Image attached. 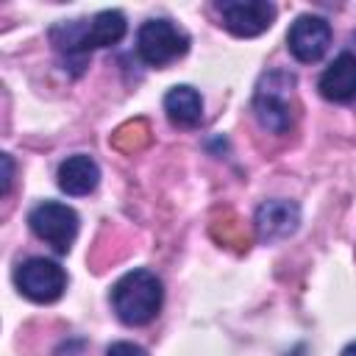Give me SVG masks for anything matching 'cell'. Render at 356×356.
I'll return each instance as SVG.
<instances>
[{
	"label": "cell",
	"mask_w": 356,
	"mask_h": 356,
	"mask_svg": "<svg viewBox=\"0 0 356 356\" xmlns=\"http://www.w3.org/2000/svg\"><path fill=\"white\" fill-rule=\"evenodd\" d=\"M292 89H295V75L273 70L261 75L253 97V108L259 122L273 131V134H286L292 128Z\"/></svg>",
	"instance_id": "3957f363"
},
{
	"label": "cell",
	"mask_w": 356,
	"mask_h": 356,
	"mask_svg": "<svg viewBox=\"0 0 356 356\" xmlns=\"http://www.w3.org/2000/svg\"><path fill=\"white\" fill-rule=\"evenodd\" d=\"M125 17L120 11H100L92 19H75L61 22L50 31V39L58 53H67V58L83 61L97 47H111L125 36Z\"/></svg>",
	"instance_id": "6da1fadb"
},
{
	"label": "cell",
	"mask_w": 356,
	"mask_h": 356,
	"mask_svg": "<svg viewBox=\"0 0 356 356\" xmlns=\"http://www.w3.org/2000/svg\"><path fill=\"white\" fill-rule=\"evenodd\" d=\"M317 89L331 103H348L356 97V53H339L320 75Z\"/></svg>",
	"instance_id": "9c48e42d"
},
{
	"label": "cell",
	"mask_w": 356,
	"mask_h": 356,
	"mask_svg": "<svg viewBox=\"0 0 356 356\" xmlns=\"http://www.w3.org/2000/svg\"><path fill=\"white\" fill-rule=\"evenodd\" d=\"M328 44H331V25L325 17H317V14H300L286 33L289 53L303 64L323 58Z\"/></svg>",
	"instance_id": "ba28073f"
},
{
	"label": "cell",
	"mask_w": 356,
	"mask_h": 356,
	"mask_svg": "<svg viewBox=\"0 0 356 356\" xmlns=\"http://www.w3.org/2000/svg\"><path fill=\"white\" fill-rule=\"evenodd\" d=\"M28 222H31V231L42 242H47L56 253H67L78 236L75 209H70L67 203H58V200H44V203L33 206L28 214Z\"/></svg>",
	"instance_id": "8992f818"
},
{
	"label": "cell",
	"mask_w": 356,
	"mask_h": 356,
	"mask_svg": "<svg viewBox=\"0 0 356 356\" xmlns=\"http://www.w3.org/2000/svg\"><path fill=\"white\" fill-rule=\"evenodd\" d=\"M164 300V289L156 273L150 270H131L111 286V306L125 325H145L150 323Z\"/></svg>",
	"instance_id": "7a4b0ae2"
},
{
	"label": "cell",
	"mask_w": 356,
	"mask_h": 356,
	"mask_svg": "<svg viewBox=\"0 0 356 356\" xmlns=\"http://www.w3.org/2000/svg\"><path fill=\"white\" fill-rule=\"evenodd\" d=\"M189 50V36L170 19H147L136 33V53L150 67H167Z\"/></svg>",
	"instance_id": "277c9868"
},
{
	"label": "cell",
	"mask_w": 356,
	"mask_h": 356,
	"mask_svg": "<svg viewBox=\"0 0 356 356\" xmlns=\"http://www.w3.org/2000/svg\"><path fill=\"white\" fill-rule=\"evenodd\" d=\"M14 284H17L19 295H25L33 303H53L67 289V273L58 261L44 259V256H33L17 267Z\"/></svg>",
	"instance_id": "5b68a950"
},
{
	"label": "cell",
	"mask_w": 356,
	"mask_h": 356,
	"mask_svg": "<svg viewBox=\"0 0 356 356\" xmlns=\"http://www.w3.org/2000/svg\"><path fill=\"white\" fill-rule=\"evenodd\" d=\"M3 167H6V178H3V195H8V186H11V159L3 156Z\"/></svg>",
	"instance_id": "5bb4252c"
},
{
	"label": "cell",
	"mask_w": 356,
	"mask_h": 356,
	"mask_svg": "<svg viewBox=\"0 0 356 356\" xmlns=\"http://www.w3.org/2000/svg\"><path fill=\"white\" fill-rule=\"evenodd\" d=\"M58 189L72 195V197H81V195H89L97 181H100V167L95 164V159L78 153V156H70L58 164Z\"/></svg>",
	"instance_id": "8fae6325"
},
{
	"label": "cell",
	"mask_w": 356,
	"mask_h": 356,
	"mask_svg": "<svg viewBox=\"0 0 356 356\" xmlns=\"http://www.w3.org/2000/svg\"><path fill=\"white\" fill-rule=\"evenodd\" d=\"M300 222V209L289 200H267L256 211V231L261 239L275 242L289 236Z\"/></svg>",
	"instance_id": "30bf717a"
},
{
	"label": "cell",
	"mask_w": 356,
	"mask_h": 356,
	"mask_svg": "<svg viewBox=\"0 0 356 356\" xmlns=\"http://www.w3.org/2000/svg\"><path fill=\"white\" fill-rule=\"evenodd\" d=\"M342 356H356V342H350V345H345V350H342Z\"/></svg>",
	"instance_id": "9a60e30c"
},
{
	"label": "cell",
	"mask_w": 356,
	"mask_h": 356,
	"mask_svg": "<svg viewBox=\"0 0 356 356\" xmlns=\"http://www.w3.org/2000/svg\"><path fill=\"white\" fill-rule=\"evenodd\" d=\"M164 111H167V120L172 125H178V128H195L203 120V100H200L197 89L181 83V86H172L164 95Z\"/></svg>",
	"instance_id": "7c38bea8"
},
{
	"label": "cell",
	"mask_w": 356,
	"mask_h": 356,
	"mask_svg": "<svg viewBox=\"0 0 356 356\" xmlns=\"http://www.w3.org/2000/svg\"><path fill=\"white\" fill-rule=\"evenodd\" d=\"M106 356H147V350L134 342H114V345H108Z\"/></svg>",
	"instance_id": "4fadbf2b"
},
{
	"label": "cell",
	"mask_w": 356,
	"mask_h": 356,
	"mask_svg": "<svg viewBox=\"0 0 356 356\" xmlns=\"http://www.w3.org/2000/svg\"><path fill=\"white\" fill-rule=\"evenodd\" d=\"M222 25L234 36H259L275 19V6L267 0H220L217 3Z\"/></svg>",
	"instance_id": "52a82bcc"
}]
</instances>
